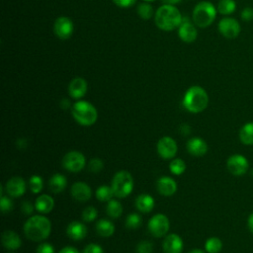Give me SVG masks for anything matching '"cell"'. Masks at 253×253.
<instances>
[{"instance_id":"cell-1","label":"cell","mask_w":253,"mask_h":253,"mask_svg":"<svg viewBox=\"0 0 253 253\" xmlns=\"http://www.w3.org/2000/svg\"><path fill=\"white\" fill-rule=\"evenodd\" d=\"M51 231L49 219L43 215H34L30 217L25 225L24 232L27 238L32 241H42L48 237Z\"/></svg>"},{"instance_id":"cell-2","label":"cell","mask_w":253,"mask_h":253,"mask_svg":"<svg viewBox=\"0 0 253 253\" xmlns=\"http://www.w3.org/2000/svg\"><path fill=\"white\" fill-rule=\"evenodd\" d=\"M155 24L163 31L169 32L178 28L182 23L180 11L174 5L164 4L155 13Z\"/></svg>"},{"instance_id":"cell-3","label":"cell","mask_w":253,"mask_h":253,"mask_svg":"<svg viewBox=\"0 0 253 253\" xmlns=\"http://www.w3.org/2000/svg\"><path fill=\"white\" fill-rule=\"evenodd\" d=\"M182 104L191 113H201L208 107L209 95L203 87L192 86L186 91Z\"/></svg>"},{"instance_id":"cell-4","label":"cell","mask_w":253,"mask_h":253,"mask_svg":"<svg viewBox=\"0 0 253 253\" xmlns=\"http://www.w3.org/2000/svg\"><path fill=\"white\" fill-rule=\"evenodd\" d=\"M74 120L81 126H89L96 123L98 112L96 108L87 101H77L71 108Z\"/></svg>"},{"instance_id":"cell-5","label":"cell","mask_w":253,"mask_h":253,"mask_svg":"<svg viewBox=\"0 0 253 253\" xmlns=\"http://www.w3.org/2000/svg\"><path fill=\"white\" fill-rule=\"evenodd\" d=\"M216 8L208 1L198 3L193 11V22L200 28H207L212 24L216 17Z\"/></svg>"},{"instance_id":"cell-6","label":"cell","mask_w":253,"mask_h":253,"mask_svg":"<svg viewBox=\"0 0 253 253\" xmlns=\"http://www.w3.org/2000/svg\"><path fill=\"white\" fill-rule=\"evenodd\" d=\"M114 195L118 198L127 197L133 189V179L129 172L122 170L115 174L112 181Z\"/></svg>"},{"instance_id":"cell-7","label":"cell","mask_w":253,"mask_h":253,"mask_svg":"<svg viewBox=\"0 0 253 253\" xmlns=\"http://www.w3.org/2000/svg\"><path fill=\"white\" fill-rule=\"evenodd\" d=\"M85 156L76 150L67 152L62 158V166L70 172L76 173L85 167Z\"/></svg>"},{"instance_id":"cell-8","label":"cell","mask_w":253,"mask_h":253,"mask_svg":"<svg viewBox=\"0 0 253 253\" xmlns=\"http://www.w3.org/2000/svg\"><path fill=\"white\" fill-rule=\"evenodd\" d=\"M169 225L168 217L163 213H157L149 219L148 230L153 236L161 237L168 232Z\"/></svg>"},{"instance_id":"cell-9","label":"cell","mask_w":253,"mask_h":253,"mask_svg":"<svg viewBox=\"0 0 253 253\" xmlns=\"http://www.w3.org/2000/svg\"><path fill=\"white\" fill-rule=\"evenodd\" d=\"M217 28H218V32L228 40H232L238 37L241 31L239 22L230 17H225L221 19L218 22Z\"/></svg>"},{"instance_id":"cell-10","label":"cell","mask_w":253,"mask_h":253,"mask_svg":"<svg viewBox=\"0 0 253 253\" xmlns=\"http://www.w3.org/2000/svg\"><path fill=\"white\" fill-rule=\"evenodd\" d=\"M226 167L232 175L241 176L248 171L249 163L246 157H244L243 155L233 154L227 159Z\"/></svg>"},{"instance_id":"cell-11","label":"cell","mask_w":253,"mask_h":253,"mask_svg":"<svg viewBox=\"0 0 253 253\" xmlns=\"http://www.w3.org/2000/svg\"><path fill=\"white\" fill-rule=\"evenodd\" d=\"M73 22L65 16L58 17L53 24V32L60 40H67L73 34Z\"/></svg>"},{"instance_id":"cell-12","label":"cell","mask_w":253,"mask_h":253,"mask_svg":"<svg viewBox=\"0 0 253 253\" xmlns=\"http://www.w3.org/2000/svg\"><path fill=\"white\" fill-rule=\"evenodd\" d=\"M177 150V143L171 136H163L157 142V152L164 159L173 158Z\"/></svg>"},{"instance_id":"cell-13","label":"cell","mask_w":253,"mask_h":253,"mask_svg":"<svg viewBox=\"0 0 253 253\" xmlns=\"http://www.w3.org/2000/svg\"><path fill=\"white\" fill-rule=\"evenodd\" d=\"M5 190L9 196L13 198H19L26 192V182L22 177H12L7 181Z\"/></svg>"},{"instance_id":"cell-14","label":"cell","mask_w":253,"mask_h":253,"mask_svg":"<svg viewBox=\"0 0 253 253\" xmlns=\"http://www.w3.org/2000/svg\"><path fill=\"white\" fill-rule=\"evenodd\" d=\"M162 248L164 253H182L183 240L176 233L168 234L163 241Z\"/></svg>"},{"instance_id":"cell-15","label":"cell","mask_w":253,"mask_h":253,"mask_svg":"<svg viewBox=\"0 0 253 253\" xmlns=\"http://www.w3.org/2000/svg\"><path fill=\"white\" fill-rule=\"evenodd\" d=\"M87 92V82L82 77H75L68 85V94L73 99L82 98Z\"/></svg>"},{"instance_id":"cell-16","label":"cell","mask_w":253,"mask_h":253,"mask_svg":"<svg viewBox=\"0 0 253 253\" xmlns=\"http://www.w3.org/2000/svg\"><path fill=\"white\" fill-rule=\"evenodd\" d=\"M71 196L78 202H86L92 196L90 186L84 182H76L71 187Z\"/></svg>"},{"instance_id":"cell-17","label":"cell","mask_w":253,"mask_h":253,"mask_svg":"<svg viewBox=\"0 0 253 253\" xmlns=\"http://www.w3.org/2000/svg\"><path fill=\"white\" fill-rule=\"evenodd\" d=\"M178 36L185 42H193L198 37V32L194 24L186 21L182 22L179 26Z\"/></svg>"},{"instance_id":"cell-18","label":"cell","mask_w":253,"mask_h":253,"mask_svg":"<svg viewBox=\"0 0 253 253\" xmlns=\"http://www.w3.org/2000/svg\"><path fill=\"white\" fill-rule=\"evenodd\" d=\"M187 150L193 156H204L208 151V144L201 137H192L187 142Z\"/></svg>"},{"instance_id":"cell-19","label":"cell","mask_w":253,"mask_h":253,"mask_svg":"<svg viewBox=\"0 0 253 253\" xmlns=\"http://www.w3.org/2000/svg\"><path fill=\"white\" fill-rule=\"evenodd\" d=\"M157 190L162 196H172L177 191V183L174 179L163 176L157 181Z\"/></svg>"},{"instance_id":"cell-20","label":"cell","mask_w":253,"mask_h":253,"mask_svg":"<svg viewBox=\"0 0 253 253\" xmlns=\"http://www.w3.org/2000/svg\"><path fill=\"white\" fill-rule=\"evenodd\" d=\"M3 246L8 250H17L22 245L21 237L13 230H6L1 236Z\"/></svg>"},{"instance_id":"cell-21","label":"cell","mask_w":253,"mask_h":253,"mask_svg":"<svg viewBox=\"0 0 253 253\" xmlns=\"http://www.w3.org/2000/svg\"><path fill=\"white\" fill-rule=\"evenodd\" d=\"M66 233L73 240H82L87 235V227L82 222L71 221L66 228Z\"/></svg>"},{"instance_id":"cell-22","label":"cell","mask_w":253,"mask_h":253,"mask_svg":"<svg viewBox=\"0 0 253 253\" xmlns=\"http://www.w3.org/2000/svg\"><path fill=\"white\" fill-rule=\"evenodd\" d=\"M54 207V201L52 197L49 195H41L37 198L35 203V208L39 212L42 213H48L51 211V210Z\"/></svg>"},{"instance_id":"cell-23","label":"cell","mask_w":253,"mask_h":253,"mask_svg":"<svg viewBox=\"0 0 253 253\" xmlns=\"http://www.w3.org/2000/svg\"><path fill=\"white\" fill-rule=\"evenodd\" d=\"M135 207L141 212H150L154 208V199L147 194H141L135 200Z\"/></svg>"},{"instance_id":"cell-24","label":"cell","mask_w":253,"mask_h":253,"mask_svg":"<svg viewBox=\"0 0 253 253\" xmlns=\"http://www.w3.org/2000/svg\"><path fill=\"white\" fill-rule=\"evenodd\" d=\"M48 185H49V189L52 193L59 194L65 189V187L67 185V180L64 175H62L60 173H55L50 177Z\"/></svg>"},{"instance_id":"cell-25","label":"cell","mask_w":253,"mask_h":253,"mask_svg":"<svg viewBox=\"0 0 253 253\" xmlns=\"http://www.w3.org/2000/svg\"><path fill=\"white\" fill-rule=\"evenodd\" d=\"M96 231L100 236L109 237L112 236L115 232V225L112 221L108 219H100L96 223Z\"/></svg>"},{"instance_id":"cell-26","label":"cell","mask_w":253,"mask_h":253,"mask_svg":"<svg viewBox=\"0 0 253 253\" xmlns=\"http://www.w3.org/2000/svg\"><path fill=\"white\" fill-rule=\"evenodd\" d=\"M239 139L246 145L253 144V122L245 124L239 130Z\"/></svg>"},{"instance_id":"cell-27","label":"cell","mask_w":253,"mask_h":253,"mask_svg":"<svg viewBox=\"0 0 253 253\" xmlns=\"http://www.w3.org/2000/svg\"><path fill=\"white\" fill-rule=\"evenodd\" d=\"M107 213L113 218H118L123 213V206L117 200H110L107 204Z\"/></svg>"},{"instance_id":"cell-28","label":"cell","mask_w":253,"mask_h":253,"mask_svg":"<svg viewBox=\"0 0 253 253\" xmlns=\"http://www.w3.org/2000/svg\"><path fill=\"white\" fill-rule=\"evenodd\" d=\"M236 9V3L234 0H220L217 4L216 10L221 15H230Z\"/></svg>"},{"instance_id":"cell-29","label":"cell","mask_w":253,"mask_h":253,"mask_svg":"<svg viewBox=\"0 0 253 253\" xmlns=\"http://www.w3.org/2000/svg\"><path fill=\"white\" fill-rule=\"evenodd\" d=\"M205 249L208 253H218L222 249V242L218 237H210L205 243Z\"/></svg>"},{"instance_id":"cell-30","label":"cell","mask_w":253,"mask_h":253,"mask_svg":"<svg viewBox=\"0 0 253 253\" xmlns=\"http://www.w3.org/2000/svg\"><path fill=\"white\" fill-rule=\"evenodd\" d=\"M113 196L115 195L112 187L103 185L96 190V198L101 202H109L110 200H112Z\"/></svg>"},{"instance_id":"cell-31","label":"cell","mask_w":253,"mask_h":253,"mask_svg":"<svg viewBox=\"0 0 253 253\" xmlns=\"http://www.w3.org/2000/svg\"><path fill=\"white\" fill-rule=\"evenodd\" d=\"M169 169H170L172 174H174V175H181L186 170V164H185L184 160H182L180 158H175V159H173L170 162Z\"/></svg>"},{"instance_id":"cell-32","label":"cell","mask_w":253,"mask_h":253,"mask_svg":"<svg viewBox=\"0 0 253 253\" xmlns=\"http://www.w3.org/2000/svg\"><path fill=\"white\" fill-rule=\"evenodd\" d=\"M137 14L143 20H148L153 16V8L148 3H141L137 7Z\"/></svg>"},{"instance_id":"cell-33","label":"cell","mask_w":253,"mask_h":253,"mask_svg":"<svg viewBox=\"0 0 253 253\" xmlns=\"http://www.w3.org/2000/svg\"><path fill=\"white\" fill-rule=\"evenodd\" d=\"M29 184H30V189L31 191L34 193V194H38L40 193L42 190V187H43V180L41 176L39 175H33L31 178H30V181H29Z\"/></svg>"},{"instance_id":"cell-34","label":"cell","mask_w":253,"mask_h":253,"mask_svg":"<svg viewBox=\"0 0 253 253\" xmlns=\"http://www.w3.org/2000/svg\"><path fill=\"white\" fill-rule=\"evenodd\" d=\"M141 217L137 213H130L126 219V226L129 229H136L141 225Z\"/></svg>"},{"instance_id":"cell-35","label":"cell","mask_w":253,"mask_h":253,"mask_svg":"<svg viewBox=\"0 0 253 253\" xmlns=\"http://www.w3.org/2000/svg\"><path fill=\"white\" fill-rule=\"evenodd\" d=\"M98 215V211L94 207H87L84 209L82 212V218L84 221L91 222L93 221Z\"/></svg>"},{"instance_id":"cell-36","label":"cell","mask_w":253,"mask_h":253,"mask_svg":"<svg viewBox=\"0 0 253 253\" xmlns=\"http://www.w3.org/2000/svg\"><path fill=\"white\" fill-rule=\"evenodd\" d=\"M104 167V163L100 158H93L88 163V169L92 173L100 172Z\"/></svg>"},{"instance_id":"cell-37","label":"cell","mask_w":253,"mask_h":253,"mask_svg":"<svg viewBox=\"0 0 253 253\" xmlns=\"http://www.w3.org/2000/svg\"><path fill=\"white\" fill-rule=\"evenodd\" d=\"M153 244L148 240L140 241L136 246V253H152Z\"/></svg>"},{"instance_id":"cell-38","label":"cell","mask_w":253,"mask_h":253,"mask_svg":"<svg viewBox=\"0 0 253 253\" xmlns=\"http://www.w3.org/2000/svg\"><path fill=\"white\" fill-rule=\"evenodd\" d=\"M0 208H1V211L3 213L9 212L12 211L13 209V202L10 198L8 197H4L1 196V200H0Z\"/></svg>"},{"instance_id":"cell-39","label":"cell","mask_w":253,"mask_h":253,"mask_svg":"<svg viewBox=\"0 0 253 253\" xmlns=\"http://www.w3.org/2000/svg\"><path fill=\"white\" fill-rule=\"evenodd\" d=\"M82 253H104V250L99 244L90 243L87 246H85Z\"/></svg>"},{"instance_id":"cell-40","label":"cell","mask_w":253,"mask_h":253,"mask_svg":"<svg viewBox=\"0 0 253 253\" xmlns=\"http://www.w3.org/2000/svg\"><path fill=\"white\" fill-rule=\"evenodd\" d=\"M36 253H54V248L51 244L43 242L38 246Z\"/></svg>"},{"instance_id":"cell-41","label":"cell","mask_w":253,"mask_h":253,"mask_svg":"<svg viewBox=\"0 0 253 253\" xmlns=\"http://www.w3.org/2000/svg\"><path fill=\"white\" fill-rule=\"evenodd\" d=\"M241 18L244 21H251L253 20V9L251 7H245L241 11Z\"/></svg>"},{"instance_id":"cell-42","label":"cell","mask_w":253,"mask_h":253,"mask_svg":"<svg viewBox=\"0 0 253 253\" xmlns=\"http://www.w3.org/2000/svg\"><path fill=\"white\" fill-rule=\"evenodd\" d=\"M113 2H114L118 7H121V8H128V7H131V6L136 2V0H113Z\"/></svg>"},{"instance_id":"cell-43","label":"cell","mask_w":253,"mask_h":253,"mask_svg":"<svg viewBox=\"0 0 253 253\" xmlns=\"http://www.w3.org/2000/svg\"><path fill=\"white\" fill-rule=\"evenodd\" d=\"M21 210L25 214H31L34 211V206L29 201H24L21 205Z\"/></svg>"},{"instance_id":"cell-44","label":"cell","mask_w":253,"mask_h":253,"mask_svg":"<svg viewBox=\"0 0 253 253\" xmlns=\"http://www.w3.org/2000/svg\"><path fill=\"white\" fill-rule=\"evenodd\" d=\"M180 132L184 135H188L191 133V126L187 124H183L180 126Z\"/></svg>"},{"instance_id":"cell-45","label":"cell","mask_w":253,"mask_h":253,"mask_svg":"<svg viewBox=\"0 0 253 253\" xmlns=\"http://www.w3.org/2000/svg\"><path fill=\"white\" fill-rule=\"evenodd\" d=\"M58 253H79V251L75 247L66 246V247H63Z\"/></svg>"},{"instance_id":"cell-46","label":"cell","mask_w":253,"mask_h":253,"mask_svg":"<svg viewBox=\"0 0 253 253\" xmlns=\"http://www.w3.org/2000/svg\"><path fill=\"white\" fill-rule=\"evenodd\" d=\"M247 226H248V229L250 230V232L253 233V212L248 216Z\"/></svg>"},{"instance_id":"cell-47","label":"cell","mask_w":253,"mask_h":253,"mask_svg":"<svg viewBox=\"0 0 253 253\" xmlns=\"http://www.w3.org/2000/svg\"><path fill=\"white\" fill-rule=\"evenodd\" d=\"M17 145L20 147V148H25L27 146V140L26 138H19L17 140Z\"/></svg>"},{"instance_id":"cell-48","label":"cell","mask_w":253,"mask_h":253,"mask_svg":"<svg viewBox=\"0 0 253 253\" xmlns=\"http://www.w3.org/2000/svg\"><path fill=\"white\" fill-rule=\"evenodd\" d=\"M60 107H61L62 109H67L68 107H70V103H69V101H68L67 99H63V100H61V102H60Z\"/></svg>"},{"instance_id":"cell-49","label":"cell","mask_w":253,"mask_h":253,"mask_svg":"<svg viewBox=\"0 0 253 253\" xmlns=\"http://www.w3.org/2000/svg\"><path fill=\"white\" fill-rule=\"evenodd\" d=\"M164 2V4H168V5H175L177 3H179L181 0H162Z\"/></svg>"},{"instance_id":"cell-50","label":"cell","mask_w":253,"mask_h":253,"mask_svg":"<svg viewBox=\"0 0 253 253\" xmlns=\"http://www.w3.org/2000/svg\"><path fill=\"white\" fill-rule=\"evenodd\" d=\"M189 253H205V251H203L202 249H199V248H195V249L191 250Z\"/></svg>"},{"instance_id":"cell-51","label":"cell","mask_w":253,"mask_h":253,"mask_svg":"<svg viewBox=\"0 0 253 253\" xmlns=\"http://www.w3.org/2000/svg\"><path fill=\"white\" fill-rule=\"evenodd\" d=\"M145 1H147V2H152V1H154V0H145Z\"/></svg>"}]
</instances>
